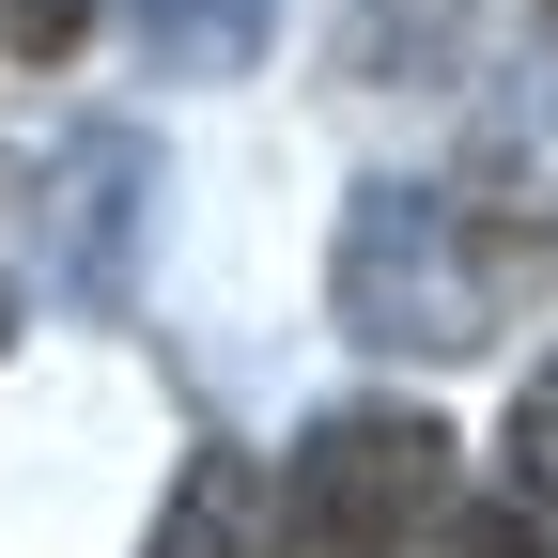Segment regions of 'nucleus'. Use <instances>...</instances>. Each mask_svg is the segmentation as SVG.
<instances>
[{
	"instance_id": "1",
	"label": "nucleus",
	"mask_w": 558,
	"mask_h": 558,
	"mask_svg": "<svg viewBox=\"0 0 558 558\" xmlns=\"http://www.w3.org/2000/svg\"><path fill=\"white\" fill-rule=\"evenodd\" d=\"M341 326L388 341V357H465L481 326H497V264H481L465 202L418 186V171H373L357 202H341Z\"/></svg>"
},
{
	"instance_id": "2",
	"label": "nucleus",
	"mask_w": 558,
	"mask_h": 558,
	"mask_svg": "<svg viewBox=\"0 0 558 558\" xmlns=\"http://www.w3.org/2000/svg\"><path fill=\"white\" fill-rule=\"evenodd\" d=\"M450 497V435L418 403H326L295 465H279V512H295L311 558H403Z\"/></svg>"
},
{
	"instance_id": "3",
	"label": "nucleus",
	"mask_w": 558,
	"mask_h": 558,
	"mask_svg": "<svg viewBox=\"0 0 558 558\" xmlns=\"http://www.w3.org/2000/svg\"><path fill=\"white\" fill-rule=\"evenodd\" d=\"M140 202H156L140 124H78L32 171V264L62 279V295H124V218H140Z\"/></svg>"
},
{
	"instance_id": "4",
	"label": "nucleus",
	"mask_w": 558,
	"mask_h": 558,
	"mask_svg": "<svg viewBox=\"0 0 558 558\" xmlns=\"http://www.w3.org/2000/svg\"><path fill=\"white\" fill-rule=\"evenodd\" d=\"M481 186H497V248H558V16L527 47V94L481 124Z\"/></svg>"
},
{
	"instance_id": "5",
	"label": "nucleus",
	"mask_w": 558,
	"mask_h": 558,
	"mask_svg": "<svg viewBox=\"0 0 558 558\" xmlns=\"http://www.w3.org/2000/svg\"><path fill=\"white\" fill-rule=\"evenodd\" d=\"M279 481L248 465V450H186V481H171V527H156V558H279Z\"/></svg>"
},
{
	"instance_id": "6",
	"label": "nucleus",
	"mask_w": 558,
	"mask_h": 558,
	"mask_svg": "<svg viewBox=\"0 0 558 558\" xmlns=\"http://www.w3.org/2000/svg\"><path fill=\"white\" fill-rule=\"evenodd\" d=\"M465 47H481V0H357V32H341V62H357L373 94L465 78Z\"/></svg>"
},
{
	"instance_id": "7",
	"label": "nucleus",
	"mask_w": 558,
	"mask_h": 558,
	"mask_svg": "<svg viewBox=\"0 0 558 558\" xmlns=\"http://www.w3.org/2000/svg\"><path fill=\"white\" fill-rule=\"evenodd\" d=\"M279 0H140V62H171V78H233L264 47Z\"/></svg>"
},
{
	"instance_id": "8",
	"label": "nucleus",
	"mask_w": 558,
	"mask_h": 558,
	"mask_svg": "<svg viewBox=\"0 0 558 558\" xmlns=\"http://www.w3.org/2000/svg\"><path fill=\"white\" fill-rule=\"evenodd\" d=\"M497 450H512V497L558 512V357L527 373V403H512V435H497Z\"/></svg>"
},
{
	"instance_id": "9",
	"label": "nucleus",
	"mask_w": 558,
	"mask_h": 558,
	"mask_svg": "<svg viewBox=\"0 0 558 558\" xmlns=\"http://www.w3.org/2000/svg\"><path fill=\"white\" fill-rule=\"evenodd\" d=\"M418 558H543V512H527V497H497V512H450Z\"/></svg>"
},
{
	"instance_id": "10",
	"label": "nucleus",
	"mask_w": 558,
	"mask_h": 558,
	"mask_svg": "<svg viewBox=\"0 0 558 558\" xmlns=\"http://www.w3.org/2000/svg\"><path fill=\"white\" fill-rule=\"evenodd\" d=\"M94 16H109V0H0V32H16L32 62H62V47H78Z\"/></svg>"
},
{
	"instance_id": "11",
	"label": "nucleus",
	"mask_w": 558,
	"mask_h": 558,
	"mask_svg": "<svg viewBox=\"0 0 558 558\" xmlns=\"http://www.w3.org/2000/svg\"><path fill=\"white\" fill-rule=\"evenodd\" d=\"M0 341H16V295H0Z\"/></svg>"
}]
</instances>
